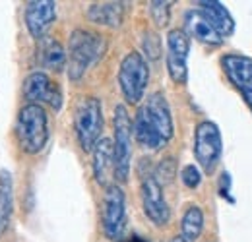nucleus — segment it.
<instances>
[{
	"mask_svg": "<svg viewBox=\"0 0 252 242\" xmlns=\"http://www.w3.org/2000/svg\"><path fill=\"white\" fill-rule=\"evenodd\" d=\"M14 213V181L12 173L2 169L0 171V231L10 225Z\"/></svg>",
	"mask_w": 252,
	"mask_h": 242,
	"instance_id": "obj_20",
	"label": "nucleus"
},
{
	"mask_svg": "<svg viewBox=\"0 0 252 242\" xmlns=\"http://www.w3.org/2000/svg\"><path fill=\"white\" fill-rule=\"evenodd\" d=\"M150 82V66L142 53H128L119 68V86L128 105H138L144 99V93Z\"/></svg>",
	"mask_w": 252,
	"mask_h": 242,
	"instance_id": "obj_3",
	"label": "nucleus"
},
{
	"mask_svg": "<svg viewBox=\"0 0 252 242\" xmlns=\"http://www.w3.org/2000/svg\"><path fill=\"white\" fill-rule=\"evenodd\" d=\"M150 16L158 28H165L171 18V2H161V0L150 2Z\"/></svg>",
	"mask_w": 252,
	"mask_h": 242,
	"instance_id": "obj_23",
	"label": "nucleus"
},
{
	"mask_svg": "<svg viewBox=\"0 0 252 242\" xmlns=\"http://www.w3.org/2000/svg\"><path fill=\"white\" fill-rule=\"evenodd\" d=\"M74 130L82 150L90 153L101 140L103 130V107L97 97H84L78 103L74 115Z\"/></svg>",
	"mask_w": 252,
	"mask_h": 242,
	"instance_id": "obj_4",
	"label": "nucleus"
},
{
	"mask_svg": "<svg viewBox=\"0 0 252 242\" xmlns=\"http://www.w3.org/2000/svg\"><path fill=\"white\" fill-rule=\"evenodd\" d=\"M103 233L109 241H121L126 225V198L119 184H109L103 196L101 208Z\"/></svg>",
	"mask_w": 252,
	"mask_h": 242,
	"instance_id": "obj_7",
	"label": "nucleus"
},
{
	"mask_svg": "<svg viewBox=\"0 0 252 242\" xmlns=\"http://www.w3.org/2000/svg\"><path fill=\"white\" fill-rule=\"evenodd\" d=\"M169 242H187V241H183L181 237H175V239H171V241H169Z\"/></svg>",
	"mask_w": 252,
	"mask_h": 242,
	"instance_id": "obj_28",
	"label": "nucleus"
},
{
	"mask_svg": "<svg viewBox=\"0 0 252 242\" xmlns=\"http://www.w3.org/2000/svg\"><path fill=\"white\" fill-rule=\"evenodd\" d=\"M107 41L103 35L88 30H74L68 41V78L70 82H80L86 70L105 55Z\"/></svg>",
	"mask_w": 252,
	"mask_h": 242,
	"instance_id": "obj_1",
	"label": "nucleus"
},
{
	"mask_svg": "<svg viewBox=\"0 0 252 242\" xmlns=\"http://www.w3.org/2000/svg\"><path fill=\"white\" fill-rule=\"evenodd\" d=\"M24 95L30 103L35 105H49L55 111H61L63 107V90L57 82H53L49 78V74L37 70L32 72L26 80H24Z\"/></svg>",
	"mask_w": 252,
	"mask_h": 242,
	"instance_id": "obj_10",
	"label": "nucleus"
},
{
	"mask_svg": "<svg viewBox=\"0 0 252 242\" xmlns=\"http://www.w3.org/2000/svg\"><path fill=\"white\" fill-rule=\"evenodd\" d=\"M204 231V212L200 206H190L181 219V239L196 242Z\"/></svg>",
	"mask_w": 252,
	"mask_h": 242,
	"instance_id": "obj_21",
	"label": "nucleus"
},
{
	"mask_svg": "<svg viewBox=\"0 0 252 242\" xmlns=\"http://www.w3.org/2000/svg\"><path fill=\"white\" fill-rule=\"evenodd\" d=\"M181 181L187 188H198L200 182H202V173L196 165H185L183 171H181Z\"/></svg>",
	"mask_w": 252,
	"mask_h": 242,
	"instance_id": "obj_25",
	"label": "nucleus"
},
{
	"mask_svg": "<svg viewBox=\"0 0 252 242\" xmlns=\"http://www.w3.org/2000/svg\"><path fill=\"white\" fill-rule=\"evenodd\" d=\"M221 68L233 88L239 91L252 111V59L245 55H225L221 57Z\"/></svg>",
	"mask_w": 252,
	"mask_h": 242,
	"instance_id": "obj_11",
	"label": "nucleus"
},
{
	"mask_svg": "<svg viewBox=\"0 0 252 242\" xmlns=\"http://www.w3.org/2000/svg\"><path fill=\"white\" fill-rule=\"evenodd\" d=\"M140 194H142V208H144L146 217L154 225L165 227L171 219V210L165 200L163 186L156 181L152 167L148 169V173L140 171Z\"/></svg>",
	"mask_w": 252,
	"mask_h": 242,
	"instance_id": "obj_8",
	"label": "nucleus"
},
{
	"mask_svg": "<svg viewBox=\"0 0 252 242\" xmlns=\"http://www.w3.org/2000/svg\"><path fill=\"white\" fill-rule=\"evenodd\" d=\"M142 49H144V53H146L148 59L158 60L159 57H161V39H159L158 33L146 31L144 33V39H142Z\"/></svg>",
	"mask_w": 252,
	"mask_h": 242,
	"instance_id": "obj_24",
	"label": "nucleus"
},
{
	"mask_svg": "<svg viewBox=\"0 0 252 242\" xmlns=\"http://www.w3.org/2000/svg\"><path fill=\"white\" fill-rule=\"evenodd\" d=\"M14 130L20 150L28 155L41 153L49 144V117L41 105H24L18 111Z\"/></svg>",
	"mask_w": 252,
	"mask_h": 242,
	"instance_id": "obj_2",
	"label": "nucleus"
},
{
	"mask_svg": "<svg viewBox=\"0 0 252 242\" xmlns=\"http://www.w3.org/2000/svg\"><path fill=\"white\" fill-rule=\"evenodd\" d=\"M39 62L43 68L61 72L66 66V51L64 47L53 37H43L39 39Z\"/></svg>",
	"mask_w": 252,
	"mask_h": 242,
	"instance_id": "obj_19",
	"label": "nucleus"
},
{
	"mask_svg": "<svg viewBox=\"0 0 252 242\" xmlns=\"http://www.w3.org/2000/svg\"><path fill=\"white\" fill-rule=\"evenodd\" d=\"M185 33L204 45H221L223 41L200 10H189L185 14Z\"/></svg>",
	"mask_w": 252,
	"mask_h": 242,
	"instance_id": "obj_16",
	"label": "nucleus"
},
{
	"mask_svg": "<svg viewBox=\"0 0 252 242\" xmlns=\"http://www.w3.org/2000/svg\"><path fill=\"white\" fill-rule=\"evenodd\" d=\"M132 134L136 138V142L144 148V150H150V151H159L163 150L167 144L163 142V138L158 134V130L152 126V122L148 121L144 109L140 107L138 113H136V119L132 122Z\"/></svg>",
	"mask_w": 252,
	"mask_h": 242,
	"instance_id": "obj_17",
	"label": "nucleus"
},
{
	"mask_svg": "<svg viewBox=\"0 0 252 242\" xmlns=\"http://www.w3.org/2000/svg\"><path fill=\"white\" fill-rule=\"evenodd\" d=\"M229 186H231V179H229V175H227V173H223V175H221V186H220L221 196H223V198H227ZM227 200H229V198H227Z\"/></svg>",
	"mask_w": 252,
	"mask_h": 242,
	"instance_id": "obj_26",
	"label": "nucleus"
},
{
	"mask_svg": "<svg viewBox=\"0 0 252 242\" xmlns=\"http://www.w3.org/2000/svg\"><path fill=\"white\" fill-rule=\"evenodd\" d=\"M198 10L204 14V18L210 22V26L218 31L221 39L225 37H231L233 31H235V20L233 16L229 14V10L218 2V0H200L198 2Z\"/></svg>",
	"mask_w": 252,
	"mask_h": 242,
	"instance_id": "obj_15",
	"label": "nucleus"
},
{
	"mask_svg": "<svg viewBox=\"0 0 252 242\" xmlns=\"http://www.w3.org/2000/svg\"><path fill=\"white\" fill-rule=\"evenodd\" d=\"M26 28L33 39H43L53 22L57 20V2L32 0L26 4Z\"/></svg>",
	"mask_w": 252,
	"mask_h": 242,
	"instance_id": "obj_13",
	"label": "nucleus"
},
{
	"mask_svg": "<svg viewBox=\"0 0 252 242\" xmlns=\"http://www.w3.org/2000/svg\"><path fill=\"white\" fill-rule=\"evenodd\" d=\"M223 151L221 132L218 124L212 121L198 122L194 130V157L198 165L204 169V173L212 175L218 167Z\"/></svg>",
	"mask_w": 252,
	"mask_h": 242,
	"instance_id": "obj_6",
	"label": "nucleus"
},
{
	"mask_svg": "<svg viewBox=\"0 0 252 242\" xmlns=\"http://www.w3.org/2000/svg\"><path fill=\"white\" fill-rule=\"evenodd\" d=\"M175 175H177V161H175V157H165L158 165V169L154 171V177H156V181L159 184L173 182Z\"/></svg>",
	"mask_w": 252,
	"mask_h": 242,
	"instance_id": "obj_22",
	"label": "nucleus"
},
{
	"mask_svg": "<svg viewBox=\"0 0 252 242\" xmlns=\"http://www.w3.org/2000/svg\"><path fill=\"white\" fill-rule=\"evenodd\" d=\"M125 242H148L146 239H142V237H138V235H134V237H130L128 241H125Z\"/></svg>",
	"mask_w": 252,
	"mask_h": 242,
	"instance_id": "obj_27",
	"label": "nucleus"
},
{
	"mask_svg": "<svg viewBox=\"0 0 252 242\" xmlns=\"http://www.w3.org/2000/svg\"><path fill=\"white\" fill-rule=\"evenodd\" d=\"M115 138H113V157H115V179L119 182L128 181L132 163V121L125 105L115 109Z\"/></svg>",
	"mask_w": 252,
	"mask_h": 242,
	"instance_id": "obj_5",
	"label": "nucleus"
},
{
	"mask_svg": "<svg viewBox=\"0 0 252 242\" xmlns=\"http://www.w3.org/2000/svg\"><path fill=\"white\" fill-rule=\"evenodd\" d=\"M148 121L152 122V126L158 130V134L163 138L165 144L171 142L173 134H175V124H173V115H171V107L165 99V95L161 91L152 93L146 103L142 105Z\"/></svg>",
	"mask_w": 252,
	"mask_h": 242,
	"instance_id": "obj_12",
	"label": "nucleus"
},
{
	"mask_svg": "<svg viewBox=\"0 0 252 242\" xmlns=\"http://www.w3.org/2000/svg\"><path fill=\"white\" fill-rule=\"evenodd\" d=\"M94 177L99 186H109L111 177L115 175V157H113V140L101 138L94 146Z\"/></svg>",
	"mask_w": 252,
	"mask_h": 242,
	"instance_id": "obj_14",
	"label": "nucleus"
},
{
	"mask_svg": "<svg viewBox=\"0 0 252 242\" xmlns=\"http://www.w3.org/2000/svg\"><path fill=\"white\" fill-rule=\"evenodd\" d=\"M190 37L185 30H171L167 35V72L179 86L189 82Z\"/></svg>",
	"mask_w": 252,
	"mask_h": 242,
	"instance_id": "obj_9",
	"label": "nucleus"
},
{
	"mask_svg": "<svg viewBox=\"0 0 252 242\" xmlns=\"http://www.w3.org/2000/svg\"><path fill=\"white\" fill-rule=\"evenodd\" d=\"M88 18L97 26L119 28L125 20V2H95L88 8Z\"/></svg>",
	"mask_w": 252,
	"mask_h": 242,
	"instance_id": "obj_18",
	"label": "nucleus"
}]
</instances>
